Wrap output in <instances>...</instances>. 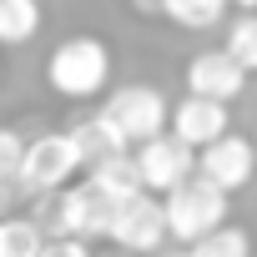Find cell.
<instances>
[{
  "label": "cell",
  "mask_w": 257,
  "mask_h": 257,
  "mask_svg": "<svg viewBox=\"0 0 257 257\" xmlns=\"http://www.w3.org/2000/svg\"><path fill=\"white\" fill-rule=\"evenodd\" d=\"M46 86L66 101H91L111 86V46L101 36H66L46 56Z\"/></svg>",
  "instance_id": "6da1fadb"
},
{
  "label": "cell",
  "mask_w": 257,
  "mask_h": 257,
  "mask_svg": "<svg viewBox=\"0 0 257 257\" xmlns=\"http://www.w3.org/2000/svg\"><path fill=\"white\" fill-rule=\"evenodd\" d=\"M162 222H167V237L187 247L202 232H212L217 222H227V192L217 182H207L202 172H192L162 192Z\"/></svg>",
  "instance_id": "7a4b0ae2"
},
{
  "label": "cell",
  "mask_w": 257,
  "mask_h": 257,
  "mask_svg": "<svg viewBox=\"0 0 257 257\" xmlns=\"http://www.w3.org/2000/svg\"><path fill=\"white\" fill-rule=\"evenodd\" d=\"M167 96L157 91V86H147V81H126V86H116V91H106V101H101V121L111 126V132L126 142V147H137V142H147L152 132H162L167 126Z\"/></svg>",
  "instance_id": "3957f363"
},
{
  "label": "cell",
  "mask_w": 257,
  "mask_h": 257,
  "mask_svg": "<svg viewBox=\"0 0 257 257\" xmlns=\"http://www.w3.org/2000/svg\"><path fill=\"white\" fill-rule=\"evenodd\" d=\"M76 172H81V157H76L71 132H51V137L26 142L21 167H16V187H21V192H31V197H51V192H56V187H66Z\"/></svg>",
  "instance_id": "277c9868"
},
{
  "label": "cell",
  "mask_w": 257,
  "mask_h": 257,
  "mask_svg": "<svg viewBox=\"0 0 257 257\" xmlns=\"http://www.w3.org/2000/svg\"><path fill=\"white\" fill-rule=\"evenodd\" d=\"M111 212H116V197H106L96 182H81V187L66 182V187L51 192V227H56V232L101 242L106 227H111Z\"/></svg>",
  "instance_id": "5b68a950"
},
{
  "label": "cell",
  "mask_w": 257,
  "mask_h": 257,
  "mask_svg": "<svg viewBox=\"0 0 257 257\" xmlns=\"http://www.w3.org/2000/svg\"><path fill=\"white\" fill-rule=\"evenodd\" d=\"M132 157H137V172H142V187L147 192H167V187H177L182 177H192L197 172V147H187L177 132H152L147 142H137L132 147Z\"/></svg>",
  "instance_id": "8992f818"
},
{
  "label": "cell",
  "mask_w": 257,
  "mask_h": 257,
  "mask_svg": "<svg viewBox=\"0 0 257 257\" xmlns=\"http://www.w3.org/2000/svg\"><path fill=\"white\" fill-rule=\"evenodd\" d=\"M106 242L132 247V252H157L167 242V222H162V197L157 192H132L121 197L106 227Z\"/></svg>",
  "instance_id": "52a82bcc"
},
{
  "label": "cell",
  "mask_w": 257,
  "mask_h": 257,
  "mask_svg": "<svg viewBox=\"0 0 257 257\" xmlns=\"http://www.w3.org/2000/svg\"><path fill=\"white\" fill-rule=\"evenodd\" d=\"M197 172L207 182H217L227 197L242 192L257 177V147H252V137H232V132L212 137L207 147H197Z\"/></svg>",
  "instance_id": "ba28073f"
},
{
  "label": "cell",
  "mask_w": 257,
  "mask_h": 257,
  "mask_svg": "<svg viewBox=\"0 0 257 257\" xmlns=\"http://www.w3.org/2000/svg\"><path fill=\"white\" fill-rule=\"evenodd\" d=\"M182 81H187V91H192V96L237 101V96H242V86H247V71L237 66V56H232L227 46H217V51L192 56V61H187V71H182Z\"/></svg>",
  "instance_id": "9c48e42d"
},
{
  "label": "cell",
  "mask_w": 257,
  "mask_h": 257,
  "mask_svg": "<svg viewBox=\"0 0 257 257\" xmlns=\"http://www.w3.org/2000/svg\"><path fill=\"white\" fill-rule=\"evenodd\" d=\"M167 126L187 142V147H207L212 137L227 132V101H212V96H182L172 111H167Z\"/></svg>",
  "instance_id": "30bf717a"
},
{
  "label": "cell",
  "mask_w": 257,
  "mask_h": 257,
  "mask_svg": "<svg viewBox=\"0 0 257 257\" xmlns=\"http://www.w3.org/2000/svg\"><path fill=\"white\" fill-rule=\"evenodd\" d=\"M46 26L41 0H0V46H26Z\"/></svg>",
  "instance_id": "8fae6325"
},
{
  "label": "cell",
  "mask_w": 257,
  "mask_h": 257,
  "mask_svg": "<svg viewBox=\"0 0 257 257\" xmlns=\"http://www.w3.org/2000/svg\"><path fill=\"white\" fill-rule=\"evenodd\" d=\"M162 16L182 31H212L227 16V0H162Z\"/></svg>",
  "instance_id": "7c38bea8"
},
{
  "label": "cell",
  "mask_w": 257,
  "mask_h": 257,
  "mask_svg": "<svg viewBox=\"0 0 257 257\" xmlns=\"http://www.w3.org/2000/svg\"><path fill=\"white\" fill-rule=\"evenodd\" d=\"M71 142H76V157H81V167H91V162H101V157H111V152H126V142L111 132V126H106L101 116L81 121L76 132H71Z\"/></svg>",
  "instance_id": "4fadbf2b"
},
{
  "label": "cell",
  "mask_w": 257,
  "mask_h": 257,
  "mask_svg": "<svg viewBox=\"0 0 257 257\" xmlns=\"http://www.w3.org/2000/svg\"><path fill=\"white\" fill-rule=\"evenodd\" d=\"M192 257H247L252 252V237L247 227H232V222H217L212 232H202L197 242H187Z\"/></svg>",
  "instance_id": "5bb4252c"
},
{
  "label": "cell",
  "mask_w": 257,
  "mask_h": 257,
  "mask_svg": "<svg viewBox=\"0 0 257 257\" xmlns=\"http://www.w3.org/2000/svg\"><path fill=\"white\" fill-rule=\"evenodd\" d=\"M41 247H46L41 222H26V217H0V257H41Z\"/></svg>",
  "instance_id": "9a60e30c"
},
{
  "label": "cell",
  "mask_w": 257,
  "mask_h": 257,
  "mask_svg": "<svg viewBox=\"0 0 257 257\" xmlns=\"http://www.w3.org/2000/svg\"><path fill=\"white\" fill-rule=\"evenodd\" d=\"M227 51L237 56V66L247 76H257V11H242L232 26H227Z\"/></svg>",
  "instance_id": "2e32d148"
},
{
  "label": "cell",
  "mask_w": 257,
  "mask_h": 257,
  "mask_svg": "<svg viewBox=\"0 0 257 257\" xmlns=\"http://www.w3.org/2000/svg\"><path fill=\"white\" fill-rule=\"evenodd\" d=\"M21 152H26V137H16L11 126H0V177H6V182H16Z\"/></svg>",
  "instance_id": "e0dca14e"
},
{
  "label": "cell",
  "mask_w": 257,
  "mask_h": 257,
  "mask_svg": "<svg viewBox=\"0 0 257 257\" xmlns=\"http://www.w3.org/2000/svg\"><path fill=\"white\" fill-rule=\"evenodd\" d=\"M11 197H16V187H11L6 177H0V217H6V212H11Z\"/></svg>",
  "instance_id": "ac0fdd59"
},
{
  "label": "cell",
  "mask_w": 257,
  "mask_h": 257,
  "mask_svg": "<svg viewBox=\"0 0 257 257\" xmlns=\"http://www.w3.org/2000/svg\"><path fill=\"white\" fill-rule=\"evenodd\" d=\"M137 16H162V0H132Z\"/></svg>",
  "instance_id": "d6986e66"
},
{
  "label": "cell",
  "mask_w": 257,
  "mask_h": 257,
  "mask_svg": "<svg viewBox=\"0 0 257 257\" xmlns=\"http://www.w3.org/2000/svg\"><path fill=\"white\" fill-rule=\"evenodd\" d=\"M232 6H237V11H257V0H227V11H232Z\"/></svg>",
  "instance_id": "ffe728a7"
},
{
  "label": "cell",
  "mask_w": 257,
  "mask_h": 257,
  "mask_svg": "<svg viewBox=\"0 0 257 257\" xmlns=\"http://www.w3.org/2000/svg\"><path fill=\"white\" fill-rule=\"evenodd\" d=\"M252 147H257V132H252Z\"/></svg>",
  "instance_id": "44dd1931"
}]
</instances>
